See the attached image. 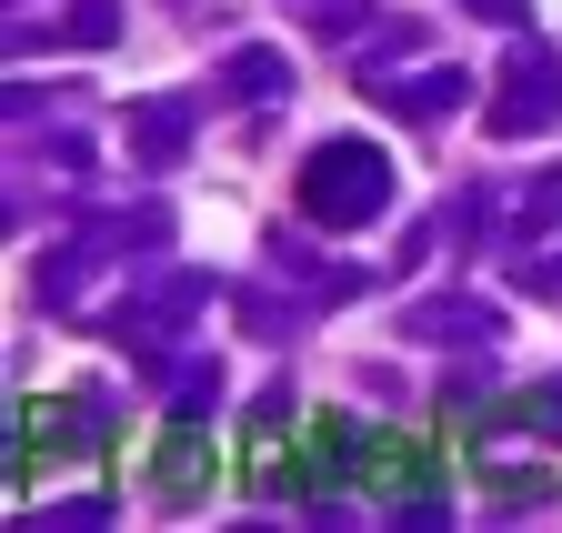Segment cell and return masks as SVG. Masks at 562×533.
Masks as SVG:
<instances>
[{"instance_id":"6da1fadb","label":"cell","mask_w":562,"mask_h":533,"mask_svg":"<svg viewBox=\"0 0 562 533\" xmlns=\"http://www.w3.org/2000/svg\"><path fill=\"white\" fill-rule=\"evenodd\" d=\"M302 212L331 222V232H362L382 212V152L372 142H322L302 162Z\"/></svg>"},{"instance_id":"7a4b0ae2","label":"cell","mask_w":562,"mask_h":533,"mask_svg":"<svg viewBox=\"0 0 562 533\" xmlns=\"http://www.w3.org/2000/svg\"><path fill=\"white\" fill-rule=\"evenodd\" d=\"M201 474H211V453H201V433H171V443H161V484H181V493H191Z\"/></svg>"},{"instance_id":"3957f363","label":"cell","mask_w":562,"mask_h":533,"mask_svg":"<svg viewBox=\"0 0 562 533\" xmlns=\"http://www.w3.org/2000/svg\"><path fill=\"white\" fill-rule=\"evenodd\" d=\"M372 474H382V484L422 474V443H412V433H382V443H372Z\"/></svg>"}]
</instances>
